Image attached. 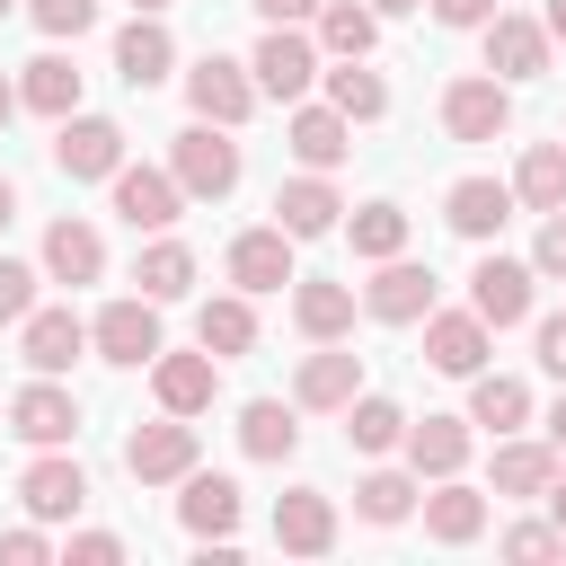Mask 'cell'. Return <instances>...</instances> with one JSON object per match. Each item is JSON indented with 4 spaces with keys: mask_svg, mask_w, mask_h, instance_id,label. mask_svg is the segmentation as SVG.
<instances>
[{
    "mask_svg": "<svg viewBox=\"0 0 566 566\" xmlns=\"http://www.w3.org/2000/svg\"><path fill=\"white\" fill-rule=\"evenodd\" d=\"M239 168H248V159H239V142H230V124H203V115H195V124L168 142V177L186 186V203H221V195L239 186Z\"/></svg>",
    "mask_w": 566,
    "mask_h": 566,
    "instance_id": "cell-1",
    "label": "cell"
},
{
    "mask_svg": "<svg viewBox=\"0 0 566 566\" xmlns=\"http://www.w3.org/2000/svg\"><path fill=\"white\" fill-rule=\"evenodd\" d=\"M186 106H195L203 124H230V133H239V124L256 115V71L230 62V53H203V62L186 71Z\"/></svg>",
    "mask_w": 566,
    "mask_h": 566,
    "instance_id": "cell-2",
    "label": "cell"
},
{
    "mask_svg": "<svg viewBox=\"0 0 566 566\" xmlns=\"http://www.w3.org/2000/svg\"><path fill=\"white\" fill-rule=\"evenodd\" d=\"M53 168H62L71 186L115 177V168H124V124H106V115H62V124H53Z\"/></svg>",
    "mask_w": 566,
    "mask_h": 566,
    "instance_id": "cell-3",
    "label": "cell"
},
{
    "mask_svg": "<svg viewBox=\"0 0 566 566\" xmlns=\"http://www.w3.org/2000/svg\"><path fill=\"white\" fill-rule=\"evenodd\" d=\"M195 451H203L195 424L168 416V407H159V424H133V433H124V469H133L142 486H177V478L195 469Z\"/></svg>",
    "mask_w": 566,
    "mask_h": 566,
    "instance_id": "cell-4",
    "label": "cell"
},
{
    "mask_svg": "<svg viewBox=\"0 0 566 566\" xmlns=\"http://www.w3.org/2000/svg\"><path fill=\"white\" fill-rule=\"evenodd\" d=\"M248 71H256V97L301 106V97H310V80H318V44H310L301 27H265V44L248 53Z\"/></svg>",
    "mask_w": 566,
    "mask_h": 566,
    "instance_id": "cell-5",
    "label": "cell"
},
{
    "mask_svg": "<svg viewBox=\"0 0 566 566\" xmlns=\"http://www.w3.org/2000/svg\"><path fill=\"white\" fill-rule=\"evenodd\" d=\"M504 124H513V88H504L495 71H469V80L442 88V133H451V142H495Z\"/></svg>",
    "mask_w": 566,
    "mask_h": 566,
    "instance_id": "cell-6",
    "label": "cell"
},
{
    "mask_svg": "<svg viewBox=\"0 0 566 566\" xmlns=\"http://www.w3.org/2000/svg\"><path fill=\"white\" fill-rule=\"evenodd\" d=\"M88 345H97L115 371H142V363L159 354V301H142V292H133V301H106V310L88 318Z\"/></svg>",
    "mask_w": 566,
    "mask_h": 566,
    "instance_id": "cell-7",
    "label": "cell"
},
{
    "mask_svg": "<svg viewBox=\"0 0 566 566\" xmlns=\"http://www.w3.org/2000/svg\"><path fill=\"white\" fill-rule=\"evenodd\" d=\"M9 433H18V442H35V451H62V442L80 433V398H71L53 371H35V380L9 398Z\"/></svg>",
    "mask_w": 566,
    "mask_h": 566,
    "instance_id": "cell-8",
    "label": "cell"
},
{
    "mask_svg": "<svg viewBox=\"0 0 566 566\" xmlns=\"http://www.w3.org/2000/svg\"><path fill=\"white\" fill-rule=\"evenodd\" d=\"M363 310H371L380 327H416V318L433 310V265H416L407 248H398V256H380V274L363 283Z\"/></svg>",
    "mask_w": 566,
    "mask_h": 566,
    "instance_id": "cell-9",
    "label": "cell"
},
{
    "mask_svg": "<svg viewBox=\"0 0 566 566\" xmlns=\"http://www.w3.org/2000/svg\"><path fill=\"white\" fill-rule=\"evenodd\" d=\"M150 398H159L168 416H203V407L221 398V354H203V345H195V354H168V345H159V354H150Z\"/></svg>",
    "mask_w": 566,
    "mask_h": 566,
    "instance_id": "cell-10",
    "label": "cell"
},
{
    "mask_svg": "<svg viewBox=\"0 0 566 566\" xmlns=\"http://www.w3.org/2000/svg\"><path fill=\"white\" fill-rule=\"evenodd\" d=\"M18 495H27V513H35V522H71V513L88 504V469L71 460V442H62V451H35V460H27V478H18Z\"/></svg>",
    "mask_w": 566,
    "mask_h": 566,
    "instance_id": "cell-11",
    "label": "cell"
},
{
    "mask_svg": "<svg viewBox=\"0 0 566 566\" xmlns=\"http://www.w3.org/2000/svg\"><path fill=\"white\" fill-rule=\"evenodd\" d=\"M478 35H486V71H495L504 88H513V80H539V71H548V27H539V18H513V9H495V18L478 27Z\"/></svg>",
    "mask_w": 566,
    "mask_h": 566,
    "instance_id": "cell-12",
    "label": "cell"
},
{
    "mask_svg": "<svg viewBox=\"0 0 566 566\" xmlns=\"http://www.w3.org/2000/svg\"><path fill=\"white\" fill-rule=\"evenodd\" d=\"M531 265L522 256H478V274H469V310L486 318V327H522L531 318Z\"/></svg>",
    "mask_w": 566,
    "mask_h": 566,
    "instance_id": "cell-13",
    "label": "cell"
},
{
    "mask_svg": "<svg viewBox=\"0 0 566 566\" xmlns=\"http://www.w3.org/2000/svg\"><path fill=\"white\" fill-rule=\"evenodd\" d=\"M486 318L478 310H424V363L433 371H451V380H469V371H486Z\"/></svg>",
    "mask_w": 566,
    "mask_h": 566,
    "instance_id": "cell-14",
    "label": "cell"
},
{
    "mask_svg": "<svg viewBox=\"0 0 566 566\" xmlns=\"http://www.w3.org/2000/svg\"><path fill=\"white\" fill-rule=\"evenodd\" d=\"M106 186H115V212H124L133 230H168V221L186 212V186H177L168 168H133V159H124Z\"/></svg>",
    "mask_w": 566,
    "mask_h": 566,
    "instance_id": "cell-15",
    "label": "cell"
},
{
    "mask_svg": "<svg viewBox=\"0 0 566 566\" xmlns=\"http://www.w3.org/2000/svg\"><path fill=\"white\" fill-rule=\"evenodd\" d=\"M336 221H345V195H336L318 168H301V177L274 186V230H292V239H327Z\"/></svg>",
    "mask_w": 566,
    "mask_h": 566,
    "instance_id": "cell-16",
    "label": "cell"
},
{
    "mask_svg": "<svg viewBox=\"0 0 566 566\" xmlns=\"http://www.w3.org/2000/svg\"><path fill=\"white\" fill-rule=\"evenodd\" d=\"M18 354H27V371H71L88 354V318L80 310H27L18 318Z\"/></svg>",
    "mask_w": 566,
    "mask_h": 566,
    "instance_id": "cell-17",
    "label": "cell"
},
{
    "mask_svg": "<svg viewBox=\"0 0 566 566\" xmlns=\"http://www.w3.org/2000/svg\"><path fill=\"white\" fill-rule=\"evenodd\" d=\"M363 389V354H345L336 336L292 371V407H318V416H345V398Z\"/></svg>",
    "mask_w": 566,
    "mask_h": 566,
    "instance_id": "cell-18",
    "label": "cell"
},
{
    "mask_svg": "<svg viewBox=\"0 0 566 566\" xmlns=\"http://www.w3.org/2000/svg\"><path fill=\"white\" fill-rule=\"evenodd\" d=\"M168 62H177V35L159 27V9H133V27H115V71H124V88H159Z\"/></svg>",
    "mask_w": 566,
    "mask_h": 566,
    "instance_id": "cell-19",
    "label": "cell"
},
{
    "mask_svg": "<svg viewBox=\"0 0 566 566\" xmlns=\"http://www.w3.org/2000/svg\"><path fill=\"white\" fill-rule=\"evenodd\" d=\"M292 248H301V239L274 230V221H265V230H239V239H230V283H239V292H283V283H292Z\"/></svg>",
    "mask_w": 566,
    "mask_h": 566,
    "instance_id": "cell-20",
    "label": "cell"
},
{
    "mask_svg": "<svg viewBox=\"0 0 566 566\" xmlns=\"http://www.w3.org/2000/svg\"><path fill=\"white\" fill-rule=\"evenodd\" d=\"M274 548H292V557H327V548H336V504H327L318 486L274 495Z\"/></svg>",
    "mask_w": 566,
    "mask_h": 566,
    "instance_id": "cell-21",
    "label": "cell"
},
{
    "mask_svg": "<svg viewBox=\"0 0 566 566\" xmlns=\"http://www.w3.org/2000/svg\"><path fill=\"white\" fill-rule=\"evenodd\" d=\"M398 451H407L416 478H460L469 469V416H424V424L407 416V442Z\"/></svg>",
    "mask_w": 566,
    "mask_h": 566,
    "instance_id": "cell-22",
    "label": "cell"
},
{
    "mask_svg": "<svg viewBox=\"0 0 566 566\" xmlns=\"http://www.w3.org/2000/svg\"><path fill=\"white\" fill-rule=\"evenodd\" d=\"M177 486H186V495H177V522H186L195 539H230V531H239V486H230L221 469H186Z\"/></svg>",
    "mask_w": 566,
    "mask_h": 566,
    "instance_id": "cell-23",
    "label": "cell"
},
{
    "mask_svg": "<svg viewBox=\"0 0 566 566\" xmlns=\"http://www.w3.org/2000/svg\"><path fill=\"white\" fill-rule=\"evenodd\" d=\"M283 142H292V159L301 168H345V150H354V124L336 115V106H292V124H283Z\"/></svg>",
    "mask_w": 566,
    "mask_h": 566,
    "instance_id": "cell-24",
    "label": "cell"
},
{
    "mask_svg": "<svg viewBox=\"0 0 566 566\" xmlns=\"http://www.w3.org/2000/svg\"><path fill=\"white\" fill-rule=\"evenodd\" d=\"M416 504H424V539H442V548H469L486 531V495L460 478H433V495H416Z\"/></svg>",
    "mask_w": 566,
    "mask_h": 566,
    "instance_id": "cell-25",
    "label": "cell"
},
{
    "mask_svg": "<svg viewBox=\"0 0 566 566\" xmlns=\"http://www.w3.org/2000/svg\"><path fill=\"white\" fill-rule=\"evenodd\" d=\"M442 221H451L460 239H495V230L513 221V186H495V177H460V186L442 195Z\"/></svg>",
    "mask_w": 566,
    "mask_h": 566,
    "instance_id": "cell-26",
    "label": "cell"
},
{
    "mask_svg": "<svg viewBox=\"0 0 566 566\" xmlns=\"http://www.w3.org/2000/svg\"><path fill=\"white\" fill-rule=\"evenodd\" d=\"M292 327L310 336V345H327V336H345L354 327V283H327V274H292Z\"/></svg>",
    "mask_w": 566,
    "mask_h": 566,
    "instance_id": "cell-27",
    "label": "cell"
},
{
    "mask_svg": "<svg viewBox=\"0 0 566 566\" xmlns=\"http://www.w3.org/2000/svg\"><path fill=\"white\" fill-rule=\"evenodd\" d=\"M44 274H53V283H97V274H106V239L62 212V221L44 230Z\"/></svg>",
    "mask_w": 566,
    "mask_h": 566,
    "instance_id": "cell-28",
    "label": "cell"
},
{
    "mask_svg": "<svg viewBox=\"0 0 566 566\" xmlns=\"http://www.w3.org/2000/svg\"><path fill=\"white\" fill-rule=\"evenodd\" d=\"M292 416H301L292 398H248V407H239V451H248V460H292V451H301V424H292Z\"/></svg>",
    "mask_w": 566,
    "mask_h": 566,
    "instance_id": "cell-29",
    "label": "cell"
},
{
    "mask_svg": "<svg viewBox=\"0 0 566 566\" xmlns=\"http://www.w3.org/2000/svg\"><path fill=\"white\" fill-rule=\"evenodd\" d=\"M469 424H486V433L531 424V380H513V371H469Z\"/></svg>",
    "mask_w": 566,
    "mask_h": 566,
    "instance_id": "cell-30",
    "label": "cell"
},
{
    "mask_svg": "<svg viewBox=\"0 0 566 566\" xmlns=\"http://www.w3.org/2000/svg\"><path fill=\"white\" fill-rule=\"evenodd\" d=\"M18 106H35V115H80V71H71V53H35L27 62V80H18Z\"/></svg>",
    "mask_w": 566,
    "mask_h": 566,
    "instance_id": "cell-31",
    "label": "cell"
},
{
    "mask_svg": "<svg viewBox=\"0 0 566 566\" xmlns=\"http://www.w3.org/2000/svg\"><path fill=\"white\" fill-rule=\"evenodd\" d=\"M345 442H354V451H371V460H380V451H398V442H407V407H398V398L354 389V398H345Z\"/></svg>",
    "mask_w": 566,
    "mask_h": 566,
    "instance_id": "cell-32",
    "label": "cell"
},
{
    "mask_svg": "<svg viewBox=\"0 0 566 566\" xmlns=\"http://www.w3.org/2000/svg\"><path fill=\"white\" fill-rule=\"evenodd\" d=\"M318 80H327V106H336L345 124H380V115H389V80H380V71L336 62V71H318Z\"/></svg>",
    "mask_w": 566,
    "mask_h": 566,
    "instance_id": "cell-33",
    "label": "cell"
},
{
    "mask_svg": "<svg viewBox=\"0 0 566 566\" xmlns=\"http://www.w3.org/2000/svg\"><path fill=\"white\" fill-rule=\"evenodd\" d=\"M133 283H142V301H186V283H195V248H186V239H150V248L133 256Z\"/></svg>",
    "mask_w": 566,
    "mask_h": 566,
    "instance_id": "cell-34",
    "label": "cell"
},
{
    "mask_svg": "<svg viewBox=\"0 0 566 566\" xmlns=\"http://www.w3.org/2000/svg\"><path fill=\"white\" fill-rule=\"evenodd\" d=\"M195 345L203 354H248L256 345V310H248V292H221V301H203V318H195Z\"/></svg>",
    "mask_w": 566,
    "mask_h": 566,
    "instance_id": "cell-35",
    "label": "cell"
},
{
    "mask_svg": "<svg viewBox=\"0 0 566 566\" xmlns=\"http://www.w3.org/2000/svg\"><path fill=\"white\" fill-rule=\"evenodd\" d=\"M548 478H557V451L548 442L495 433V495H548Z\"/></svg>",
    "mask_w": 566,
    "mask_h": 566,
    "instance_id": "cell-36",
    "label": "cell"
},
{
    "mask_svg": "<svg viewBox=\"0 0 566 566\" xmlns=\"http://www.w3.org/2000/svg\"><path fill=\"white\" fill-rule=\"evenodd\" d=\"M513 203H531V212H557V203H566V142H531V150H522Z\"/></svg>",
    "mask_w": 566,
    "mask_h": 566,
    "instance_id": "cell-37",
    "label": "cell"
},
{
    "mask_svg": "<svg viewBox=\"0 0 566 566\" xmlns=\"http://www.w3.org/2000/svg\"><path fill=\"white\" fill-rule=\"evenodd\" d=\"M318 44H327L336 62H363V53L380 44V18H371L363 0H318Z\"/></svg>",
    "mask_w": 566,
    "mask_h": 566,
    "instance_id": "cell-38",
    "label": "cell"
},
{
    "mask_svg": "<svg viewBox=\"0 0 566 566\" xmlns=\"http://www.w3.org/2000/svg\"><path fill=\"white\" fill-rule=\"evenodd\" d=\"M416 495H424V478H416V469H371V478L354 486V513L389 531V522H407V513H416Z\"/></svg>",
    "mask_w": 566,
    "mask_h": 566,
    "instance_id": "cell-39",
    "label": "cell"
},
{
    "mask_svg": "<svg viewBox=\"0 0 566 566\" xmlns=\"http://www.w3.org/2000/svg\"><path fill=\"white\" fill-rule=\"evenodd\" d=\"M345 239H354V256H371V265H380V256H398V248H407V212H398V203H363V212L345 221Z\"/></svg>",
    "mask_w": 566,
    "mask_h": 566,
    "instance_id": "cell-40",
    "label": "cell"
},
{
    "mask_svg": "<svg viewBox=\"0 0 566 566\" xmlns=\"http://www.w3.org/2000/svg\"><path fill=\"white\" fill-rule=\"evenodd\" d=\"M504 557L513 566H548V557H566V531L557 522H513L504 531Z\"/></svg>",
    "mask_w": 566,
    "mask_h": 566,
    "instance_id": "cell-41",
    "label": "cell"
},
{
    "mask_svg": "<svg viewBox=\"0 0 566 566\" xmlns=\"http://www.w3.org/2000/svg\"><path fill=\"white\" fill-rule=\"evenodd\" d=\"M27 18L62 44V35H88V27H97V0H27Z\"/></svg>",
    "mask_w": 566,
    "mask_h": 566,
    "instance_id": "cell-42",
    "label": "cell"
},
{
    "mask_svg": "<svg viewBox=\"0 0 566 566\" xmlns=\"http://www.w3.org/2000/svg\"><path fill=\"white\" fill-rule=\"evenodd\" d=\"M35 310V265H18V256H0V327H18Z\"/></svg>",
    "mask_w": 566,
    "mask_h": 566,
    "instance_id": "cell-43",
    "label": "cell"
},
{
    "mask_svg": "<svg viewBox=\"0 0 566 566\" xmlns=\"http://www.w3.org/2000/svg\"><path fill=\"white\" fill-rule=\"evenodd\" d=\"M531 274H566V203L539 212V239H531Z\"/></svg>",
    "mask_w": 566,
    "mask_h": 566,
    "instance_id": "cell-44",
    "label": "cell"
},
{
    "mask_svg": "<svg viewBox=\"0 0 566 566\" xmlns=\"http://www.w3.org/2000/svg\"><path fill=\"white\" fill-rule=\"evenodd\" d=\"M62 557H71V566H115V557H124V539H115V531H71V548H62Z\"/></svg>",
    "mask_w": 566,
    "mask_h": 566,
    "instance_id": "cell-45",
    "label": "cell"
},
{
    "mask_svg": "<svg viewBox=\"0 0 566 566\" xmlns=\"http://www.w3.org/2000/svg\"><path fill=\"white\" fill-rule=\"evenodd\" d=\"M44 557H53L44 531H0V566H44Z\"/></svg>",
    "mask_w": 566,
    "mask_h": 566,
    "instance_id": "cell-46",
    "label": "cell"
},
{
    "mask_svg": "<svg viewBox=\"0 0 566 566\" xmlns=\"http://www.w3.org/2000/svg\"><path fill=\"white\" fill-rule=\"evenodd\" d=\"M539 371L566 380V318H539Z\"/></svg>",
    "mask_w": 566,
    "mask_h": 566,
    "instance_id": "cell-47",
    "label": "cell"
},
{
    "mask_svg": "<svg viewBox=\"0 0 566 566\" xmlns=\"http://www.w3.org/2000/svg\"><path fill=\"white\" fill-rule=\"evenodd\" d=\"M248 9H256L265 27H310V18H318V0H248Z\"/></svg>",
    "mask_w": 566,
    "mask_h": 566,
    "instance_id": "cell-48",
    "label": "cell"
},
{
    "mask_svg": "<svg viewBox=\"0 0 566 566\" xmlns=\"http://www.w3.org/2000/svg\"><path fill=\"white\" fill-rule=\"evenodd\" d=\"M433 18H442V27H486L495 0H433Z\"/></svg>",
    "mask_w": 566,
    "mask_h": 566,
    "instance_id": "cell-49",
    "label": "cell"
},
{
    "mask_svg": "<svg viewBox=\"0 0 566 566\" xmlns=\"http://www.w3.org/2000/svg\"><path fill=\"white\" fill-rule=\"evenodd\" d=\"M548 451H566V398L548 407Z\"/></svg>",
    "mask_w": 566,
    "mask_h": 566,
    "instance_id": "cell-50",
    "label": "cell"
},
{
    "mask_svg": "<svg viewBox=\"0 0 566 566\" xmlns=\"http://www.w3.org/2000/svg\"><path fill=\"white\" fill-rule=\"evenodd\" d=\"M371 18H407V9H424V0H363Z\"/></svg>",
    "mask_w": 566,
    "mask_h": 566,
    "instance_id": "cell-51",
    "label": "cell"
},
{
    "mask_svg": "<svg viewBox=\"0 0 566 566\" xmlns=\"http://www.w3.org/2000/svg\"><path fill=\"white\" fill-rule=\"evenodd\" d=\"M548 522L566 531V478H548Z\"/></svg>",
    "mask_w": 566,
    "mask_h": 566,
    "instance_id": "cell-52",
    "label": "cell"
},
{
    "mask_svg": "<svg viewBox=\"0 0 566 566\" xmlns=\"http://www.w3.org/2000/svg\"><path fill=\"white\" fill-rule=\"evenodd\" d=\"M539 27H548V44H566V0H548V18H539Z\"/></svg>",
    "mask_w": 566,
    "mask_h": 566,
    "instance_id": "cell-53",
    "label": "cell"
},
{
    "mask_svg": "<svg viewBox=\"0 0 566 566\" xmlns=\"http://www.w3.org/2000/svg\"><path fill=\"white\" fill-rule=\"evenodd\" d=\"M9 221H18V186L0 177V230H9Z\"/></svg>",
    "mask_w": 566,
    "mask_h": 566,
    "instance_id": "cell-54",
    "label": "cell"
},
{
    "mask_svg": "<svg viewBox=\"0 0 566 566\" xmlns=\"http://www.w3.org/2000/svg\"><path fill=\"white\" fill-rule=\"evenodd\" d=\"M9 115H18V80H0V124H9Z\"/></svg>",
    "mask_w": 566,
    "mask_h": 566,
    "instance_id": "cell-55",
    "label": "cell"
},
{
    "mask_svg": "<svg viewBox=\"0 0 566 566\" xmlns=\"http://www.w3.org/2000/svg\"><path fill=\"white\" fill-rule=\"evenodd\" d=\"M133 9H168V0H133Z\"/></svg>",
    "mask_w": 566,
    "mask_h": 566,
    "instance_id": "cell-56",
    "label": "cell"
},
{
    "mask_svg": "<svg viewBox=\"0 0 566 566\" xmlns=\"http://www.w3.org/2000/svg\"><path fill=\"white\" fill-rule=\"evenodd\" d=\"M9 9H18V0H0V18H9Z\"/></svg>",
    "mask_w": 566,
    "mask_h": 566,
    "instance_id": "cell-57",
    "label": "cell"
},
{
    "mask_svg": "<svg viewBox=\"0 0 566 566\" xmlns=\"http://www.w3.org/2000/svg\"><path fill=\"white\" fill-rule=\"evenodd\" d=\"M0 433H9V407H0Z\"/></svg>",
    "mask_w": 566,
    "mask_h": 566,
    "instance_id": "cell-58",
    "label": "cell"
}]
</instances>
